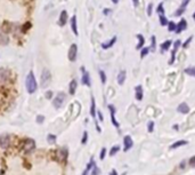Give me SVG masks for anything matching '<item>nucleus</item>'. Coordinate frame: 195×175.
I'll return each instance as SVG.
<instances>
[{"label":"nucleus","instance_id":"obj_1","mask_svg":"<svg viewBox=\"0 0 195 175\" xmlns=\"http://www.w3.org/2000/svg\"><path fill=\"white\" fill-rule=\"evenodd\" d=\"M25 87H26L27 93H30V94H33V93L37 91L38 84H37V80H36V77H34L33 72H30V73L26 76Z\"/></svg>","mask_w":195,"mask_h":175},{"label":"nucleus","instance_id":"obj_2","mask_svg":"<svg viewBox=\"0 0 195 175\" xmlns=\"http://www.w3.org/2000/svg\"><path fill=\"white\" fill-rule=\"evenodd\" d=\"M50 80H52V74H50L49 70H43L41 73V86L43 88L47 87L50 84Z\"/></svg>","mask_w":195,"mask_h":175},{"label":"nucleus","instance_id":"obj_3","mask_svg":"<svg viewBox=\"0 0 195 175\" xmlns=\"http://www.w3.org/2000/svg\"><path fill=\"white\" fill-rule=\"evenodd\" d=\"M64 102H65V94L62 93V92H59L58 94L55 96V98H54V101H52V105L56 109H59L63 105Z\"/></svg>","mask_w":195,"mask_h":175},{"label":"nucleus","instance_id":"obj_4","mask_svg":"<svg viewBox=\"0 0 195 175\" xmlns=\"http://www.w3.org/2000/svg\"><path fill=\"white\" fill-rule=\"evenodd\" d=\"M34 148H36V142L32 138H26L25 141H24V143H23L24 151H25L26 153H29V152H32L34 150Z\"/></svg>","mask_w":195,"mask_h":175},{"label":"nucleus","instance_id":"obj_5","mask_svg":"<svg viewBox=\"0 0 195 175\" xmlns=\"http://www.w3.org/2000/svg\"><path fill=\"white\" fill-rule=\"evenodd\" d=\"M77 54H78V46L75 44H72L68 49V60L71 62H74L77 60Z\"/></svg>","mask_w":195,"mask_h":175},{"label":"nucleus","instance_id":"obj_6","mask_svg":"<svg viewBox=\"0 0 195 175\" xmlns=\"http://www.w3.org/2000/svg\"><path fill=\"white\" fill-rule=\"evenodd\" d=\"M81 71H82V78H81V80H82V84L83 85H86V86H88V87H90L91 86V81H90V76H89V72L85 69V67H81Z\"/></svg>","mask_w":195,"mask_h":175},{"label":"nucleus","instance_id":"obj_7","mask_svg":"<svg viewBox=\"0 0 195 175\" xmlns=\"http://www.w3.org/2000/svg\"><path fill=\"white\" fill-rule=\"evenodd\" d=\"M132 145H133V141H132L131 136H129V135L124 136L123 137V151L124 152L129 151L130 149L132 148Z\"/></svg>","mask_w":195,"mask_h":175},{"label":"nucleus","instance_id":"obj_8","mask_svg":"<svg viewBox=\"0 0 195 175\" xmlns=\"http://www.w3.org/2000/svg\"><path fill=\"white\" fill-rule=\"evenodd\" d=\"M10 143V136L8 134H2L0 136V147L2 149H6L8 148Z\"/></svg>","mask_w":195,"mask_h":175},{"label":"nucleus","instance_id":"obj_9","mask_svg":"<svg viewBox=\"0 0 195 175\" xmlns=\"http://www.w3.org/2000/svg\"><path fill=\"white\" fill-rule=\"evenodd\" d=\"M108 109H110V111H111V121H112V124H113L117 128H119V127H120V124H119L117 121V119H115V108H114V105L110 104V105H108Z\"/></svg>","mask_w":195,"mask_h":175},{"label":"nucleus","instance_id":"obj_10","mask_svg":"<svg viewBox=\"0 0 195 175\" xmlns=\"http://www.w3.org/2000/svg\"><path fill=\"white\" fill-rule=\"evenodd\" d=\"M187 29V22H186V20L185 18H182L180 21H179V23L177 24V27H176V33H180L182 32L184 30H186Z\"/></svg>","mask_w":195,"mask_h":175},{"label":"nucleus","instance_id":"obj_11","mask_svg":"<svg viewBox=\"0 0 195 175\" xmlns=\"http://www.w3.org/2000/svg\"><path fill=\"white\" fill-rule=\"evenodd\" d=\"M143 87L140 86V85H138V86H136L135 87V97H136V100L137 101H142L143 100Z\"/></svg>","mask_w":195,"mask_h":175},{"label":"nucleus","instance_id":"obj_12","mask_svg":"<svg viewBox=\"0 0 195 175\" xmlns=\"http://www.w3.org/2000/svg\"><path fill=\"white\" fill-rule=\"evenodd\" d=\"M57 157H58V160L65 162L66 158H67V150H66L65 148L59 149V150L57 151Z\"/></svg>","mask_w":195,"mask_h":175},{"label":"nucleus","instance_id":"obj_13","mask_svg":"<svg viewBox=\"0 0 195 175\" xmlns=\"http://www.w3.org/2000/svg\"><path fill=\"white\" fill-rule=\"evenodd\" d=\"M177 111H178V112H180V113H182V115H186V113H188V112H189V107H188V104H187V103L182 102V103H180V104L178 105Z\"/></svg>","mask_w":195,"mask_h":175},{"label":"nucleus","instance_id":"obj_14","mask_svg":"<svg viewBox=\"0 0 195 175\" xmlns=\"http://www.w3.org/2000/svg\"><path fill=\"white\" fill-rule=\"evenodd\" d=\"M66 22H67V12H66V11H63V12H61V15H59L58 24H59L61 27H64Z\"/></svg>","mask_w":195,"mask_h":175},{"label":"nucleus","instance_id":"obj_15","mask_svg":"<svg viewBox=\"0 0 195 175\" xmlns=\"http://www.w3.org/2000/svg\"><path fill=\"white\" fill-rule=\"evenodd\" d=\"M126 77H127V72H126V70L120 71L119 74H117V84H119V85H123L124 81H126Z\"/></svg>","mask_w":195,"mask_h":175},{"label":"nucleus","instance_id":"obj_16","mask_svg":"<svg viewBox=\"0 0 195 175\" xmlns=\"http://www.w3.org/2000/svg\"><path fill=\"white\" fill-rule=\"evenodd\" d=\"M115 42H117V37H113L112 39H110L108 41L103 42V44H102V48H103V49H108V48H111Z\"/></svg>","mask_w":195,"mask_h":175},{"label":"nucleus","instance_id":"obj_17","mask_svg":"<svg viewBox=\"0 0 195 175\" xmlns=\"http://www.w3.org/2000/svg\"><path fill=\"white\" fill-rule=\"evenodd\" d=\"M77 86H78V82H77V80H75V79H73V80L70 82V86H68V92H70V94H71V95L75 94Z\"/></svg>","mask_w":195,"mask_h":175},{"label":"nucleus","instance_id":"obj_18","mask_svg":"<svg viewBox=\"0 0 195 175\" xmlns=\"http://www.w3.org/2000/svg\"><path fill=\"white\" fill-rule=\"evenodd\" d=\"M71 29H72L73 33L75 36H78V27H77V17L75 16H72V18H71Z\"/></svg>","mask_w":195,"mask_h":175},{"label":"nucleus","instance_id":"obj_19","mask_svg":"<svg viewBox=\"0 0 195 175\" xmlns=\"http://www.w3.org/2000/svg\"><path fill=\"white\" fill-rule=\"evenodd\" d=\"M136 37L138 38V44L136 46V49H140V48H144V44H145V38L143 37V34H136Z\"/></svg>","mask_w":195,"mask_h":175},{"label":"nucleus","instance_id":"obj_20","mask_svg":"<svg viewBox=\"0 0 195 175\" xmlns=\"http://www.w3.org/2000/svg\"><path fill=\"white\" fill-rule=\"evenodd\" d=\"M8 76H9V72L7 70H3L1 69L0 70V82H3L8 79Z\"/></svg>","mask_w":195,"mask_h":175},{"label":"nucleus","instance_id":"obj_21","mask_svg":"<svg viewBox=\"0 0 195 175\" xmlns=\"http://www.w3.org/2000/svg\"><path fill=\"white\" fill-rule=\"evenodd\" d=\"M188 142L187 141H185V140H180V141H177V142H175L173 144H171V149H177V148H180V147H184V145H186Z\"/></svg>","mask_w":195,"mask_h":175},{"label":"nucleus","instance_id":"obj_22","mask_svg":"<svg viewBox=\"0 0 195 175\" xmlns=\"http://www.w3.org/2000/svg\"><path fill=\"white\" fill-rule=\"evenodd\" d=\"M90 115L91 117L95 119L96 118V103H95V98L94 96L91 97V107H90Z\"/></svg>","mask_w":195,"mask_h":175},{"label":"nucleus","instance_id":"obj_23","mask_svg":"<svg viewBox=\"0 0 195 175\" xmlns=\"http://www.w3.org/2000/svg\"><path fill=\"white\" fill-rule=\"evenodd\" d=\"M96 164H95V162H94V159H91L90 162H88V165H87V168L83 171V173H82V175H88V173H89V171H91L92 169V167L95 166Z\"/></svg>","mask_w":195,"mask_h":175},{"label":"nucleus","instance_id":"obj_24","mask_svg":"<svg viewBox=\"0 0 195 175\" xmlns=\"http://www.w3.org/2000/svg\"><path fill=\"white\" fill-rule=\"evenodd\" d=\"M171 40H166L163 44H161V49H162V52H166V51H168L170 48V46H171Z\"/></svg>","mask_w":195,"mask_h":175},{"label":"nucleus","instance_id":"obj_25","mask_svg":"<svg viewBox=\"0 0 195 175\" xmlns=\"http://www.w3.org/2000/svg\"><path fill=\"white\" fill-rule=\"evenodd\" d=\"M184 72L188 76H192V77H195V67H186L184 70Z\"/></svg>","mask_w":195,"mask_h":175},{"label":"nucleus","instance_id":"obj_26","mask_svg":"<svg viewBox=\"0 0 195 175\" xmlns=\"http://www.w3.org/2000/svg\"><path fill=\"white\" fill-rule=\"evenodd\" d=\"M159 20H160V24L162 25V27H166V25H168V18L164 16V15H159Z\"/></svg>","mask_w":195,"mask_h":175},{"label":"nucleus","instance_id":"obj_27","mask_svg":"<svg viewBox=\"0 0 195 175\" xmlns=\"http://www.w3.org/2000/svg\"><path fill=\"white\" fill-rule=\"evenodd\" d=\"M47 141H48V143H50V144H54V143L56 142V135L48 134V136H47Z\"/></svg>","mask_w":195,"mask_h":175},{"label":"nucleus","instance_id":"obj_28","mask_svg":"<svg viewBox=\"0 0 195 175\" xmlns=\"http://www.w3.org/2000/svg\"><path fill=\"white\" fill-rule=\"evenodd\" d=\"M151 40H152V45H151L150 52H155V47H156V39H155V37L153 36V37L151 38Z\"/></svg>","mask_w":195,"mask_h":175},{"label":"nucleus","instance_id":"obj_29","mask_svg":"<svg viewBox=\"0 0 195 175\" xmlns=\"http://www.w3.org/2000/svg\"><path fill=\"white\" fill-rule=\"evenodd\" d=\"M156 12L159 15H163L164 14V8H163V4L161 2V4H159V6H157V8H156Z\"/></svg>","mask_w":195,"mask_h":175},{"label":"nucleus","instance_id":"obj_30","mask_svg":"<svg viewBox=\"0 0 195 175\" xmlns=\"http://www.w3.org/2000/svg\"><path fill=\"white\" fill-rule=\"evenodd\" d=\"M98 73H99V77H101L102 84H105V82H106V74H105V72L103 71V70H99Z\"/></svg>","mask_w":195,"mask_h":175},{"label":"nucleus","instance_id":"obj_31","mask_svg":"<svg viewBox=\"0 0 195 175\" xmlns=\"http://www.w3.org/2000/svg\"><path fill=\"white\" fill-rule=\"evenodd\" d=\"M176 52H177V48H173V51L171 52V58H170L169 64H173V62H175V58H176Z\"/></svg>","mask_w":195,"mask_h":175},{"label":"nucleus","instance_id":"obj_32","mask_svg":"<svg viewBox=\"0 0 195 175\" xmlns=\"http://www.w3.org/2000/svg\"><path fill=\"white\" fill-rule=\"evenodd\" d=\"M99 174H101V169L95 165L92 167V169H91V175H99Z\"/></svg>","mask_w":195,"mask_h":175},{"label":"nucleus","instance_id":"obj_33","mask_svg":"<svg viewBox=\"0 0 195 175\" xmlns=\"http://www.w3.org/2000/svg\"><path fill=\"white\" fill-rule=\"evenodd\" d=\"M148 52H150V47H144L143 49L140 51V57H145L146 55L148 54Z\"/></svg>","mask_w":195,"mask_h":175},{"label":"nucleus","instance_id":"obj_34","mask_svg":"<svg viewBox=\"0 0 195 175\" xmlns=\"http://www.w3.org/2000/svg\"><path fill=\"white\" fill-rule=\"evenodd\" d=\"M176 27H177L176 23H173V22H169L168 23V30L169 31H176Z\"/></svg>","mask_w":195,"mask_h":175},{"label":"nucleus","instance_id":"obj_35","mask_svg":"<svg viewBox=\"0 0 195 175\" xmlns=\"http://www.w3.org/2000/svg\"><path fill=\"white\" fill-rule=\"evenodd\" d=\"M119 150H120V147H113V148L111 149V151H110V156H114V155H117V152H119Z\"/></svg>","mask_w":195,"mask_h":175},{"label":"nucleus","instance_id":"obj_36","mask_svg":"<svg viewBox=\"0 0 195 175\" xmlns=\"http://www.w3.org/2000/svg\"><path fill=\"white\" fill-rule=\"evenodd\" d=\"M184 12H185V9H182V8H178L176 12H175V14H173V16H180V15H182L184 14Z\"/></svg>","mask_w":195,"mask_h":175},{"label":"nucleus","instance_id":"obj_37","mask_svg":"<svg viewBox=\"0 0 195 175\" xmlns=\"http://www.w3.org/2000/svg\"><path fill=\"white\" fill-rule=\"evenodd\" d=\"M147 126H148V127H147V131L152 133V132H153V129H154V122H153V121H150Z\"/></svg>","mask_w":195,"mask_h":175},{"label":"nucleus","instance_id":"obj_38","mask_svg":"<svg viewBox=\"0 0 195 175\" xmlns=\"http://www.w3.org/2000/svg\"><path fill=\"white\" fill-rule=\"evenodd\" d=\"M87 140H88V133L85 132V133H83V136H82V140H81V143H82V144H86V143H87Z\"/></svg>","mask_w":195,"mask_h":175},{"label":"nucleus","instance_id":"obj_39","mask_svg":"<svg viewBox=\"0 0 195 175\" xmlns=\"http://www.w3.org/2000/svg\"><path fill=\"white\" fill-rule=\"evenodd\" d=\"M192 40H193V37H189L187 40L182 44V47H184V48H187V47H188V45H189V42H191Z\"/></svg>","mask_w":195,"mask_h":175},{"label":"nucleus","instance_id":"obj_40","mask_svg":"<svg viewBox=\"0 0 195 175\" xmlns=\"http://www.w3.org/2000/svg\"><path fill=\"white\" fill-rule=\"evenodd\" d=\"M191 0H182V5H180V8L182 9H186V6L188 5V2H189Z\"/></svg>","mask_w":195,"mask_h":175},{"label":"nucleus","instance_id":"obj_41","mask_svg":"<svg viewBox=\"0 0 195 175\" xmlns=\"http://www.w3.org/2000/svg\"><path fill=\"white\" fill-rule=\"evenodd\" d=\"M152 7H153V5L152 4H150L148 6H147V16H152Z\"/></svg>","mask_w":195,"mask_h":175},{"label":"nucleus","instance_id":"obj_42","mask_svg":"<svg viewBox=\"0 0 195 175\" xmlns=\"http://www.w3.org/2000/svg\"><path fill=\"white\" fill-rule=\"evenodd\" d=\"M188 164H189V166H192V167H195V156H193L192 158H189V160H188Z\"/></svg>","mask_w":195,"mask_h":175},{"label":"nucleus","instance_id":"obj_43","mask_svg":"<svg viewBox=\"0 0 195 175\" xmlns=\"http://www.w3.org/2000/svg\"><path fill=\"white\" fill-rule=\"evenodd\" d=\"M105 156H106V149L103 148L102 150H101V157H99V158L103 160V159L105 158Z\"/></svg>","mask_w":195,"mask_h":175},{"label":"nucleus","instance_id":"obj_44","mask_svg":"<svg viewBox=\"0 0 195 175\" xmlns=\"http://www.w3.org/2000/svg\"><path fill=\"white\" fill-rule=\"evenodd\" d=\"M43 121H45V117H43V116H38V117H37V122H38V124H42Z\"/></svg>","mask_w":195,"mask_h":175},{"label":"nucleus","instance_id":"obj_45","mask_svg":"<svg viewBox=\"0 0 195 175\" xmlns=\"http://www.w3.org/2000/svg\"><path fill=\"white\" fill-rule=\"evenodd\" d=\"M97 115H98L99 121H103V120H104V118H103V116H102V112H101V111H97Z\"/></svg>","mask_w":195,"mask_h":175},{"label":"nucleus","instance_id":"obj_46","mask_svg":"<svg viewBox=\"0 0 195 175\" xmlns=\"http://www.w3.org/2000/svg\"><path fill=\"white\" fill-rule=\"evenodd\" d=\"M52 92H47V93H46V97H47V98H52Z\"/></svg>","mask_w":195,"mask_h":175},{"label":"nucleus","instance_id":"obj_47","mask_svg":"<svg viewBox=\"0 0 195 175\" xmlns=\"http://www.w3.org/2000/svg\"><path fill=\"white\" fill-rule=\"evenodd\" d=\"M111 12H112L111 9H104V11H103V13H104V15H108V14L111 13Z\"/></svg>","mask_w":195,"mask_h":175},{"label":"nucleus","instance_id":"obj_48","mask_svg":"<svg viewBox=\"0 0 195 175\" xmlns=\"http://www.w3.org/2000/svg\"><path fill=\"white\" fill-rule=\"evenodd\" d=\"M185 164H186V162H185V160H182V164H180V168H184V167H185Z\"/></svg>","mask_w":195,"mask_h":175},{"label":"nucleus","instance_id":"obj_49","mask_svg":"<svg viewBox=\"0 0 195 175\" xmlns=\"http://www.w3.org/2000/svg\"><path fill=\"white\" fill-rule=\"evenodd\" d=\"M111 175H117V171H115V169H113V171H112V173H111Z\"/></svg>","mask_w":195,"mask_h":175},{"label":"nucleus","instance_id":"obj_50","mask_svg":"<svg viewBox=\"0 0 195 175\" xmlns=\"http://www.w3.org/2000/svg\"><path fill=\"white\" fill-rule=\"evenodd\" d=\"M133 4H135V6H137L138 5V0H133Z\"/></svg>","mask_w":195,"mask_h":175},{"label":"nucleus","instance_id":"obj_51","mask_svg":"<svg viewBox=\"0 0 195 175\" xmlns=\"http://www.w3.org/2000/svg\"><path fill=\"white\" fill-rule=\"evenodd\" d=\"M112 2H113V4H117V2H119V0H112Z\"/></svg>","mask_w":195,"mask_h":175},{"label":"nucleus","instance_id":"obj_52","mask_svg":"<svg viewBox=\"0 0 195 175\" xmlns=\"http://www.w3.org/2000/svg\"><path fill=\"white\" fill-rule=\"evenodd\" d=\"M173 129H178V125H175V126H173Z\"/></svg>","mask_w":195,"mask_h":175},{"label":"nucleus","instance_id":"obj_53","mask_svg":"<svg viewBox=\"0 0 195 175\" xmlns=\"http://www.w3.org/2000/svg\"><path fill=\"white\" fill-rule=\"evenodd\" d=\"M193 18H194V21H195V12L193 13Z\"/></svg>","mask_w":195,"mask_h":175}]
</instances>
